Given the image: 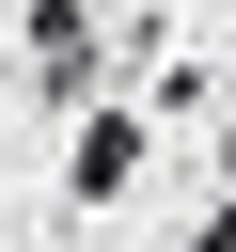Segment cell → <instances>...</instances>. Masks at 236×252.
Instances as JSON below:
<instances>
[{
	"instance_id": "6da1fadb",
	"label": "cell",
	"mask_w": 236,
	"mask_h": 252,
	"mask_svg": "<svg viewBox=\"0 0 236 252\" xmlns=\"http://www.w3.org/2000/svg\"><path fill=\"white\" fill-rule=\"evenodd\" d=\"M94 63H110V32H94V16H79V0H31V79H47V94H63V110H79V94H94Z\"/></svg>"
},
{
	"instance_id": "7a4b0ae2",
	"label": "cell",
	"mask_w": 236,
	"mask_h": 252,
	"mask_svg": "<svg viewBox=\"0 0 236 252\" xmlns=\"http://www.w3.org/2000/svg\"><path fill=\"white\" fill-rule=\"evenodd\" d=\"M126 173H142V110H94V126H79V189H94V205H110V189H126Z\"/></svg>"
},
{
	"instance_id": "3957f363",
	"label": "cell",
	"mask_w": 236,
	"mask_h": 252,
	"mask_svg": "<svg viewBox=\"0 0 236 252\" xmlns=\"http://www.w3.org/2000/svg\"><path fill=\"white\" fill-rule=\"evenodd\" d=\"M220 173H236V126H220Z\"/></svg>"
}]
</instances>
